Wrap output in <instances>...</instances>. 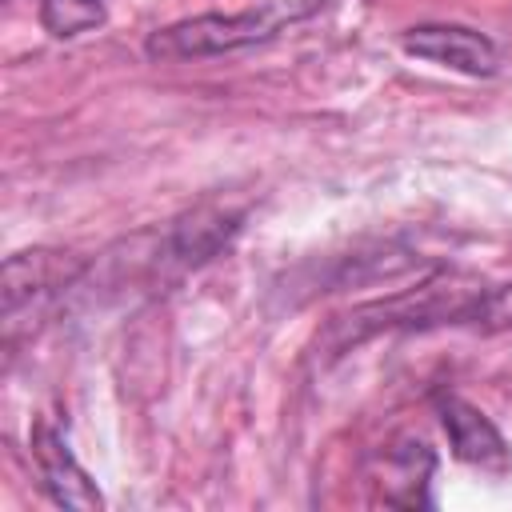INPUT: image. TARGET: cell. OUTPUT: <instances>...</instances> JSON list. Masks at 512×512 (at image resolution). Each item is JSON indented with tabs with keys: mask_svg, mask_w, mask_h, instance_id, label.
Masks as SVG:
<instances>
[{
	"mask_svg": "<svg viewBox=\"0 0 512 512\" xmlns=\"http://www.w3.org/2000/svg\"><path fill=\"white\" fill-rule=\"evenodd\" d=\"M324 0H260L244 12H204L180 24H168L148 36V56L156 60H200L220 52H240L280 36L284 28L320 12Z\"/></svg>",
	"mask_w": 512,
	"mask_h": 512,
	"instance_id": "1",
	"label": "cell"
},
{
	"mask_svg": "<svg viewBox=\"0 0 512 512\" xmlns=\"http://www.w3.org/2000/svg\"><path fill=\"white\" fill-rule=\"evenodd\" d=\"M84 272V264L68 252L28 248L4 260V344L12 348L24 328H32L52 300Z\"/></svg>",
	"mask_w": 512,
	"mask_h": 512,
	"instance_id": "2",
	"label": "cell"
},
{
	"mask_svg": "<svg viewBox=\"0 0 512 512\" xmlns=\"http://www.w3.org/2000/svg\"><path fill=\"white\" fill-rule=\"evenodd\" d=\"M400 48L416 60H432L464 76H492L500 68L496 44L464 24H416L400 36Z\"/></svg>",
	"mask_w": 512,
	"mask_h": 512,
	"instance_id": "3",
	"label": "cell"
},
{
	"mask_svg": "<svg viewBox=\"0 0 512 512\" xmlns=\"http://www.w3.org/2000/svg\"><path fill=\"white\" fill-rule=\"evenodd\" d=\"M32 456L40 464V476H44V488L56 504L64 508H104V496L96 492V484L88 480V472L76 464V456L68 452V440L60 436V428L52 424H36L32 428Z\"/></svg>",
	"mask_w": 512,
	"mask_h": 512,
	"instance_id": "4",
	"label": "cell"
},
{
	"mask_svg": "<svg viewBox=\"0 0 512 512\" xmlns=\"http://www.w3.org/2000/svg\"><path fill=\"white\" fill-rule=\"evenodd\" d=\"M436 412H440V424L448 432V444H452L456 460L476 464V468H508L504 436L496 432V424L480 408H472L460 396H440Z\"/></svg>",
	"mask_w": 512,
	"mask_h": 512,
	"instance_id": "5",
	"label": "cell"
},
{
	"mask_svg": "<svg viewBox=\"0 0 512 512\" xmlns=\"http://www.w3.org/2000/svg\"><path fill=\"white\" fill-rule=\"evenodd\" d=\"M436 468V456L424 440L404 436L392 448H384V504H400V508H420L432 504L428 496V476Z\"/></svg>",
	"mask_w": 512,
	"mask_h": 512,
	"instance_id": "6",
	"label": "cell"
},
{
	"mask_svg": "<svg viewBox=\"0 0 512 512\" xmlns=\"http://www.w3.org/2000/svg\"><path fill=\"white\" fill-rule=\"evenodd\" d=\"M40 20L52 36H80L104 24V0H44Z\"/></svg>",
	"mask_w": 512,
	"mask_h": 512,
	"instance_id": "7",
	"label": "cell"
},
{
	"mask_svg": "<svg viewBox=\"0 0 512 512\" xmlns=\"http://www.w3.org/2000/svg\"><path fill=\"white\" fill-rule=\"evenodd\" d=\"M464 324L484 328V332L512 328V284H500V288H488V292H472V300L464 308Z\"/></svg>",
	"mask_w": 512,
	"mask_h": 512,
	"instance_id": "8",
	"label": "cell"
}]
</instances>
